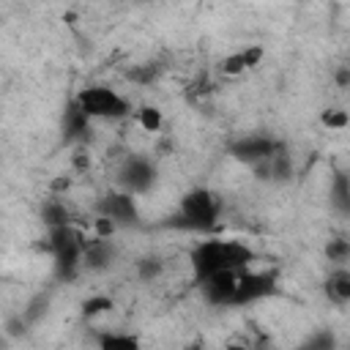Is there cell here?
<instances>
[{
    "label": "cell",
    "instance_id": "19",
    "mask_svg": "<svg viewBox=\"0 0 350 350\" xmlns=\"http://www.w3.org/2000/svg\"><path fill=\"white\" fill-rule=\"evenodd\" d=\"M137 123L145 129V131H159L161 126H164V115H161V109L159 107H139L137 109Z\"/></svg>",
    "mask_w": 350,
    "mask_h": 350
},
{
    "label": "cell",
    "instance_id": "11",
    "mask_svg": "<svg viewBox=\"0 0 350 350\" xmlns=\"http://www.w3.org/2000/svg\"><path fill=\"white\" fill-rule=\"evenodd\" d=\"M115 262V246L109 238H93L85 249V271H104Z\"/></svg>",
    "mask_w": 350,
    "mask_h": 350
},
{
    "label": "cell",
    "instance_id": "15",
    "mask_svg": "<svg viewBox=\"0 0 350 350\" xmlns=\"http://www.w3.org/2000/svg\"><path fill=\"white\" fill-rule=\"evenodd\" d=\"M260 57H262V46H249V49H241V52L230 55V57L221 63V68H224L227 74H241V71L257 66Z\"/></svg>",
    "mask_w": 350,
    "mask_h": 350
},
{
    "label": "cell",
    "instance_id": "4",
    "mask_svg": "<svg viewBox=\"0 0 350 350\" xmlns=\"http://www.w3.org/2000/svg\"><path fill=\"white\" fill-rule=\"evenodd\" d=\"M74 101L85 109V115L90 120H120V118L131 115L129 98L120 96L109 85H88L74 96Z\"/></svg>",
    "mask_w": 350,
    "mask_h": 350
},
{
    "label": "cell",
    "instance_id": "9",
    "mask_svg": "<svg viewBox=\"0 0 350 350\" xmlns=\"http://www.w3.org/2000/svg\"><path fill=\"white\" fill-rule=\"evenodd\" d=\"M238 276L241 271H224L216 273L205 282H200V293L211 306H235V295H238Z\"/></svg>",
    "mask_w": 350,
    "mask_h": 350
},
{
    "label": "cell",
    "instance_id": "7",
    "mask_svg": "<svg viewBox=\"0 0 350 350\" xmlns=\"http://www.w3.org/2000/svg\"><path fill=\"white\" fill-rule=\"evenodd\" d=\"M153 180H156V167L148 156H129L118 170V186L134 197L150 191Z\"/></svg>",
    "mask_w": 350,
    "mask_h": 350
},
{
    "label": "cell",
    "instance_id": "2",
    "mask_svg": "<svg viewBox=\"0 0 350 350\" xmlns=\"http://www.w3.org/2000/svg\"><path fill=\"white\" fill-rule=\"evenodd\" d=\"M49 254H52V268L55 276L60 282H74L82 271H85V249H88V238L66 224L57 230H49V243H46Z\"/></svg>",
    "mask_w": 350,
    "mask_h": 350
},
{
    "label": "cell",
    "instance_id": "22",
    "mask_svg": "<svg viewBox=\"0 0 350 350\" xmlns=\"http://www.w3.org/2000/svg\"><path fill=\"white\" fill-rule=\"evenodd\" d=\"M345 350H350V345H347V347H345Z\"/></svg>",
    "mask_w": 350,
    "mask_h": 350
},
{
    "label": "cell",
    "instance_id": "13",
    "mask_svg": "<svg viewBox=\"0 0 350 350\" xmlns=\"http://www.w3.org/2000/svg\"><path fill=\"white\" fill-rule=\"evenodd\" d=\"M328 202L336 213L350 216V175L347 172H334L331 189H328Z\"/></svg>",
    "mask_w": 350,
    "mask_h": 350
},
{
    "label": "cell",
    "instance_id": "16",
    "mask_svg": "<svg viewBox=\"0 0 350 350\" xmlns=\"http://www.w3.org/2000/svg\"><path fill=\"white\" fill-rule=\"evenodd\" d=\"M41 219H44V224H46L49 230H57V227L71 224L68 208H66L60 200H46V202L41 205Z\"/></svg>",
    "mask_w": 350,
    "mask_h": 350
},
{
    "label": "cell",
    "instance_id": "14",
    "mask_svg": "<svg viewBox=\"0 0 350 350\" xmlns=\"http://www.w3.org/2000/svg\"><path fill=\"white\" fill-rule=\"evenodd\" d=\"M98 350H142V342L131 331H104L98 334Z\"/></svg>",
    "mask_w": 350,
    "mask_h": 350
},
{
    "label": "cell",
    "instance_id": "20",
    "mask_svg": "<svg viewBox=\"0 0 350 350\" xmlns=\"http://www.w3.org/2000/svg\"><path fill=\"white\" fill-rule=\"evenodd\" d=\"M109 309H112V298H107V295H93V298H88L82 304V314L85 317H96V314H104Z\"/></svg>",
    "mask_w": 350,
    "mask_h": 350
},
{
    "label": "cell",
    "instance_id": "5",
    "mask_svg": "<svg viewBox=\"0 0 350 350\" xmlns=\"http://www.w3.org/2000/svg\"><path fill=\"white\" fill-rule=\"evenodd\" d=\"M230 153H232L238 161H243V164L260 170V167H265L273 156L282 153V142L273 139V137H268V134H243L241 139H235V142L230 145Z\"/></svg>",
    "mask_w": 350,
    "mask_h": 350
},
{
    "label": "cell",
    "instance_id": "8",
    "mask_svg": "<svg viewBox=\"0 0 350 350\" xmlns=\"http://www.w3.org/2000/svg\"><path fill=\"white\" fill-rule=\"evenodd\" d=\"M98 219H109L115 227H123V224H134L139 219V208H137V197L118 189V191H107L101 200H98Z\"/></svg>",
    "mask_w": 350,
    "mask_h": 350
},
{
    "label": "cell",
    "instance_id": "18",
    "mask_svg": "<svg viewBox=\"0 0 350 350\" xmlns=\"http://www.w3.org/2000/svg\"><path fill=\"white\" fill-rule=\"evenodd\" d=\"M325 257H328V262H334V268L347 265V260H350V241H345V238L328 241L325 243Z\"/></svg>",
    "mask_w": 350,
    "mask_h": 350
},
{
    "label": "cell",
    "instance_id": "3",
    "mask_svg": "<svg viewBox=\"0 0 350 350\" xmlns=\"http://www.w3.org/2000/svg\"><path fill=\"white\" fill-rule=\"evenodd\" d=\"M219 197L211 189H191L180 197L178 211L172 216V227L186 232H211L219 221Z\"/></svg>",
    "mask_w": 350,
    "mask_h": 350
},
{
    "label": "cell",
    "instance_id": "10",
    "mask_svg": "<svg viewBox=\"0 0 350 350\" xmlns=\"http://www.w3.org/2000/svg\"><path fill=\"white\" fill-rule=\"evenodd\" d=\"M323 293L334 306H347L350 304V268H334L325 282H323Z\"/></svg>",
    "mask_w": 350,
    "mask_h": 350
},
{
    "label": "cell",
    "instance_id": "17",
    "mask_svg": "<svg viewBox=\"0 0 350 350\" xmlns=\"http://www.w3.org/2000/svg\"><path fill=\"white\" fill-rule=\"evenodd\" d=\"M298 350H336V336L328 328H320L314 334H309Z\"/></svg>",
    "mask_w": 350,
    "mask_h": 350
},
{
    "label": "cell",
    "instance_id": "12",
    "mask_svg": "<svg viewBox=\"0 0 350 350\" xmlns=\"http://www.w3.org/2000/svg\"><path fill=\"white\" fill-rule=\"evenodd\" d=\"M85 131H90V118L85 115V109L77 101H68V107L63 112V134H66V139H79V137H85Z\"/></svg>",
    "mask_w": 350,
    "mask_h": 350
},
{
    "label": "cell",
    "instance_id": "21",
    "mask_svg": "<svg viewBox=\"0 0 350 350\" xmlns=\"http://www.w3.org/2000/svg\"><path fill=\"white\" fill-rule=\"evenodd\" d=\"M347 115L345 112H339V109H328L325 115H323V123L328 126V129H342V126H347Z\"/></svg>",
    "mask_w": 350,
    "mask_h": 350
},
{
    "label": "cell",
    "instance_id": "6",
    "mask_svg": "<svg viewBox=\"0 0 350 350\" xmlns=\"http://www.w3.org/2000/svg\"><path fill=\"white\" fill-rule=\"evenodd\" d=\"M279 290V276L276 271H241L238 276V295H235V306H249L257 301L271 298Z\"/></svg>",
    "mask_w": 350,
    "mask_h": 350
},
{
    "label": "cell",
    "instance_id": "1",
    "mask_svg": "<svg viewBox=\"0 0 350 350\" xmlns=\"http://www.w3.org/2000/svg\"><path fill=\"white\" fill-rule=\"evenodd\" d=\"M252 260H254V252L246 243L227 241V238H205L194 243V249L189 252V265L194 271L197 284L224 271H246Z\"/></svg>",
    "mask_w": 350,
    "mask_h": 350
}]
</instances>
